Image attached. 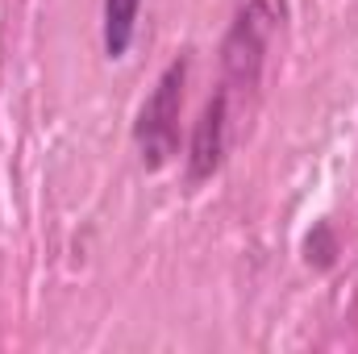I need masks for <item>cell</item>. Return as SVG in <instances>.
<instances>
[{"instance_id":"6da1fadb","label":"cell","mask_w":358,"mask_h":354,"mask_svg":"<svg viewBox=\"0 0 358 354\" xmlns=\"http://www.w3.org/2000/svg\"><path fill=\"white\" fill-rule=\"evenodd\" d=\"M183 63H171L163 71V80L155 84V92L146 96L142 113H138V125H134V138H138V150H142V163L146 167H163L171 155H176V138H179V100H183Z\"/></svg>"},{"instance_id":"3957f363","label":"cell","mask_w":358,"mask_h":354,"mask_svg":"<svg viewBox=\"0 0 358 354\" xmlns=\"http://www.w3.org/2000/svg\"><path fill=\"white\" fill-rule=\"evenodd\" d=\"M221 150H225V96L208 100L200 125H196V138H192V179L213 176V167L221 163Z\"/></svg>"},{"instance_id":"7a4b0ae2","label":"cell","mask_w":358,"mask_h":354,"mask_svg":"<svg viewBox=\"0 0 358 354\" xmlns=\"http://www.w3.org/2000/svg\"><path fill=\"white\" fill-rule=\"evenodd\" d=\"M275 21H283V0H250L242 8L229 42H225V67L242 88L255 84V76H259V63H263V50H267Z\"/></svg>"},{"instance_id":"277c9868","label":"cell","mask_w":358,"mask_h":354,"mask_svg":"<svg viewBox=\"0 0 358 354\" xmlns=\"http://www.w3.org/2000/svg\"><path fill=\"white\" fill-rule=\"evenodd\" d=\"M142 0H104V50L121 59L134 42V21H138Z\"/></svg>"}]
</instances>
